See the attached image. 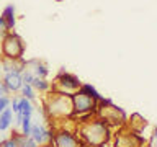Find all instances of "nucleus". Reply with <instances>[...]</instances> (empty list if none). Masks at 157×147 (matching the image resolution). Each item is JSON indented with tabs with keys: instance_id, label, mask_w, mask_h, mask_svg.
I'll list each match as a JSON object with an SVG mask.
<instances>
[{
	"instance_id": "obj_1",
	"label": "nucleus",
	"mask_w": 157,
	"mask_h": 147,
	"mask_svg": "<svg viewBox=\"0 0 157 147\" xmlns=\"http://www.w3.org/2000/svg\"><path fill=\"white\" fill-rule=\"evenodd\" d=\"M75 132H77L78 139L82 141V144L88 145V147H100L101 144L110 141V137H111L110 126L103 119H100L97 115L93 116V119L78 123Z\"/></svg>"
},
{
	"instance_id": "obj_2",
	"label": "nucleus",
	"mask_w": 157,
	"mask_h": 147,
	"mask_svg": "<svg viewBox=\"0 0 157 147\" xmlns=\"http://www.w3.org/2000/svg\"><path fill=\"white\" fill-rule=\"evenodd\" d=\"M44 113L52 121L69 119L74 116V105L72 96L64 95V93H54L51 92L44 100Z\"/></svg>"
},
{
	"instance_id": "obj_3",
	"label": "nucleus",
	"mask_w": 157,
	"mask_h": 147,
	"mask_svg": "<svg viewBox=\"0 0 157 147\" xmlns=\"http://www.w3.org/2000/svg\"><path fill=\"white\" fill-rule=\"evenodd\" d=\"M0 49H2L3 59H10V61H23L25 43L17 33H13V31L5 33L3 38H2V46H0Z\"/></svg>"
},
{
	"instance_id": "obj_4",
	"label": "nucleus",
	"mask_w": 157,
	"mask_h": 147,
	"mask_svg": "<svg viewBox=\"0 0 157 147\" xmlns=\"http://www.w3.org/2000/svg\"><path fill=\"white\" fill-rule=\"evenodd\" d=\"M82 82L78 80V77H75L71 72L61 70L57 74V77L54 78V82L51 83V92L54 93H64V95H74L75 92L80 90Z\"/></svg>"
},
{
	"instance_id": "obj_5",
	"label": "nucleus",
	"mask_w": 157,
	"mask_h": 147,
	"mask_svg": "<svg viewBox=\"0 0 157 147\" xmlns=\"http://www.w3.org/2000/svg\"><path fill=\"white\" fill-rule=\"evenodd\" d=\"M95 115L103 119L108 126H123L126 123V113L121 108L115 106L113 103L110 105H97V111Z\"/></svg>"
},
{
	"instance_id": "obj_6",
	"label": "nucleus",
	"mask_w": 157,
	"mask_h": 147,
	"mask_svg": "<svg viewBox=\"0 0 157 147\" xmlns=\"http://www.w3.org/2000/svg\"><path fill=\"white\" fill-rule=\"evenodd\" d=\"M83 145L78 139L75 129H66V127H57L54 129L51 147H80Z\"/></svg>"
},
{
	"instance_id": "obj_7",
	"label": "nucleus",
	"mask_w": 157,
	"mask_h": 147,
	"mask_svg": "<svg viewBox=\"0 0 157 147\" xmlns=\"http://www.w3.org/2000/svg\"><path fill=\"white\" fill-rule=\"evenodd\" d=\"M72 105H74V115L82 116V115H93L97 111L98 103L92 96H88L87 93L78 90L72 95Z\"/></svg>"
},
{
	"instance_id": "obj_8",
	"label": "nucleus",
	"mask_w": 157,
	"mask_h": 147,
	"mask_svg": "<svg viewBox=\"0 0 157 147\" xmlns=\"http://www.w3.org/2000/svg\"><path fill=\"white\" fill-rule=\"evenodd\" d=\"M29 136L33 137L34 142H36L39 147H46V145H51L54 131L46 127L43 123H34V124H31V134Z\"/></svg>"
},
{
	"instance_id": "obj_9",
	"label": "nucleus",
	"mask_w": 157,
	"mask_h": 147,
	"mask_svg": "<svg viewBox=\"0 0 157 147\" xmlns=\"http://www.w3.org/2000/svg\"><path fill=\"white\" fill-rule=\"evenodd\" d=\"M144 142L146 139H142L139 132L128 131V132H120V134L115 136L113 147H141Z\"/></svg>"
},
{
	"instance_id": "obj_10",
	"label": "nucleus",
	"mask_w": 157,
	"mask_h": 147,
	"mask_svg": "<svg viewBox=\"0 0 157 147\" xmlns=\"http://www.w3.org/2000/svg\"><path fill=\"white\" fill-rule=\"evenodd\" d=\"M3 85L8 88L10 93H17L21 90L23 87V78H21V74L20 72H8L3 75Z\"/></svg>"
},
{
	"instance_id": "obj_11",
	"label": "nucleus",
	"mask_w": 157,
	"mask_h": 147,
	"mask_svg": "<svg viewBox=\"0 0 157 147\" xmlns=\"http://www.w3.org/2000/svg\"><path fill=\"white\" fill-rule=\"evenodd\" d=\"M2 17L5 20V24H7V33L12 31V29L15 28V24H17V8H15L13 3L5 5L3 12H2Z\"/></svg>"
},
{
	"instance_id": "obj_12",
	"label": "nucleus",
	"mask_w": 157,
	"mask_h": 147,
	"mask_svg": "<svg viewBox=\"0 0 157 147\" xmlns=\"http://www.w3.org/2000/svg\"><path fill=\"white\" fill-rule=\"evenodd\" d=\"M26 64H28V66H33V69H28V70H31L34 77L46 78V77L49 75V69H48V66H46L44 62L33 59V61H29V62H26Z\"/></svg>"
},
{
	"instance_id": "obj_13",
	"label": "nucleus",
	"mask_w": 157,
	"mask_h": 147,
	"mask_svg": "<svg viewBox=\"0 0 157 147\" xmlns=\"http://www.w3.org/2000/svg\"><path fill=\"white\" fill-rule=\"evenodd\" d=\"M12 137L15 139L18 147H39L31 136H23L21 132H12Z\"/></svg>"
},
{
	"instance_id": "obj_14",
	"label": "nucleus",
	"mask_w": 157,
	"mask_h": 147,
	"mask_svg": "<svg viewBox=\"0 0 157 147\" xmlns=\"http://www.w3.org/2000/svg\"><path fill=\"white\" fill-rule=\"evenodd\" d=\"M12 119H13V111L7 108L0 113V132L7 131L10 126H12Z\"/></svg>"
},
{
	"instance_id": "obj_15",
	"label": "nucleus",
	"mask_w": 157,
	"mask_h": 147,
	"mask_svg": "<svg viewBox=\"0 0 157 147\" xmlns=\"http://www.w3.org/2000/svg\"><path fill=\"white\" fill-rule=\"evenodd\" d=\"M31 87H33L36 92H39V93H48V92H51V82H48L46 78L34 77L33 82H31Z\"/></svg>"
},
{
	"instance_id": "obj_16",
	"label": "nucleus",
	"mask_w": 157,
	"mask_h": 147,
	"mask_svg": "<svg viewBox=\"0 0 157 147\" xmlns=\"http://www.w3.org/2000/svg\"><path fill=\"white\" fill-rule=\"evenodd\" d=\"M18 105H20V115L21 116H33L34 108L31 105V101L26 100V98H18Z\"/></svg>"
},
{
	"instance_id": "obj_17",
	"label": "nucleus",
	"mask_w": 157,
	"mask_h": 147,
	"mask_svg": "<svg viewBox=\"0 0 157 147\" xmlns=\"http://www.w3.org/2000/svg\"><path fill=\"white\" fill-rule=\"evenodd\" d=\"M80 92L87 93L88 96H92V98H93V100H95L97 103H98V101H100L101 98H103V96L100 95V93H98V90H97V88L93 87V85H90V83H82V87H80Z\"/></svg>"
},
{
	"instance_id": "obj_18",
	"label": "nucleus",
	"mask_w": 157,
	"mask_h": 147,
	"mask_svg": "<svg viewBox=\"0 0 157 147\" xmlns=\"http://www.w3.org/2000/svg\"><path fill=\"white\" fill-rule=\"evenodd\" d=\"M21 96L23 98H26V100H29V101H34L36 100V90L29 85V83H23V87H21Z\"/></svg>"
},
{
	"instance_id": "obj_19",
	"label": "nucleus",
	"mask_w": 157,
	"mask_h": 147,
	"mask_svg": "<svg viewBox=\"0 0 157 147\" xmlns=\"http://www.w3.org/2000/svg\"><path fill=\"white\" fill-rule=\"evenodd\" d=\"M31 124H33V121H31V116H23V119H21V134L23 136H29L31 134Z\"/></svg>"
},
{
	"instance_id": "obj_20",
	"label": "nucleus",
	"mask_w": 157,
	"mask_h": 147,
	"mask_svg": "<svg viewBox=\"0 0 157 147\" xmlns=\"http://www.w3.org/2000/svg\"><path fill=\"white\" fill-rule=\"evenodd\" d=\"M21 78H23V83H29V85H31V82H33L34 75H33V72H31V70L25 69V70L21 72Z\"/></svg>"
},
{
	"instance_id": "obj_21",
	"label": "nucleus",
	"mask_w": 157,
	"mask_h": 147,
	"mask_svg": "<svg viewBox=\"0 0 157 147\" xmlns=\"http://www.w3.org/2000/svg\"><path fill=\"white\" fill-rule=\"evenodd\" d=\"M10 101H12V100H10V96H0V113L10 106Z\"/></svg>"
},
{
	"instance_id": "obj_22",
	"label": "nucleus",
	"mask_w": 157,
	"mask_h": 147,
	"mask_svg": "<svg viewBox=\"0 0 157 147\" xmlns=\"http://www.w3.org/2000/svg\"><path fill=\"white\" fill-rule=\"evenodd\" d=\"M0 147H18V145H17V142H15L13 137H8V139L0 142Z\"/></svg>"
},
{
	"instance_id": "obj_23",
	"label": "nucleus",
	"mask_w": 157,
	"mask_h": 147,
	"mask_svg": "<svg viewBox=\"0 0 157 147\" xmlns=\"http://www.w3.org/2000/svg\"><path fill=\"white\" fill-rule=\"evenodd\" d=\"M10 105H12V108H10V110H12L15 115H18L20 113V105H18V98H13L12 101H10Z\"/></svg>"
},
{
	"instance_id": "obj_24",
	"label": "nucleus",
	"mask_w": 157,
	"mask_h": 147,
	"mask_svg": "<svg viewBox=\"0 0 157 147\" xmlns=\"http://www.w3.org/2000/svg\"><path fill=\"white\" fill-rule=\"evenodd\" d=\"M8 95H10L8 88L3 85V82H0V96H8Z\"/></svg>"
},
{
	"instance_id": "obj_25",
	"label": "nucleus",
	"mask_w": 157,
	"mask_h": 147,
	"mask_svg": "<svg viewBox=\"0 0 157 147\" xmlns=\"http://www.w3.org/2000/svg\"><path fill=\"white\" fill-rule=\"evenodd\" d=\"M0 28H2L3 31L7 33V24H5V20H3V17H2V13H0Z\"/></svg>"
},
{
	"instance_id": "obj_26",
	"label": "nucleus",
	"mask_w": 157,
	"mask_h": 147,
	"mask_svg": "<svg viewBox=\"0 0 157 147\" xmlns=\"http://www.w3.org/2000/svg\"><path fill=\"white\" fill-rule=\"evenodd\" d=\"M151 139H152V141H154V139H157V126H155L154 132H152V137H151Z\"/></svg>"
},
{
	"instance_id": "obj_27",
	"label": "nucleus",
	"mask_w": 157,
	"mask_h": 147,
	"mask_svg": "<svg viewBox=\"0 0 157 147\" xmlns=\"http://www.w3.org/2000/svg\"><path fill=\"white\" fill-rule=\"evenodd\" d=\"M56 2H64V0H56Z\"/></svg>"
},
{
	"instance_id": "obj_28",
	"label": "nucleus",
	"mask_w": 157,
	"mask_h": 147,
	"mask_svg": "<svg viewBox=\"0 0 157 147\" xmlns=\"http://www.w3.org/2000/svg\"><path fill=\"white\" fill-rule=\"evenodd\" d=\"M80 147H88V145H80Z\"/></svg>"
},
{
	"instance_id": "obj_29",
	"label": "nucleus",
	"mask_w": 157,
	"mask_h": 147,
	"mask_svg": "<svg viewBox=\"0 0 157 147\" xmlns=\"http://www.w3.org/2000/svg\"><path fill=\"white\" fill-rule=\"evenodd\" d=\"M46 147H51V145H46Z\"/></svg>"
}]
</instances>
